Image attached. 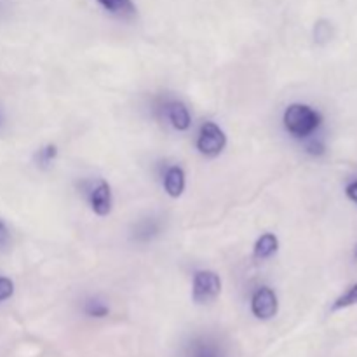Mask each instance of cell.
Listing matches in <instances>:
<instances>
[{"mask_svg": "<svg viewBox=\"0 0 357 357\" xmlns=\"http://www.w3.org/2000/svg\"><path fill=\"white\" fill-rule=\"evenodd\" d=\"M6 236H7V229H6V225L0 222V241H2Z\"/></svg>", "mask_w": 357, "mask_h": 357, "instance_id": "obj_18", "label": "cell"}, {"mask_svg": "<svg viewBox=\"0 0 357 357\" xmlns=\"http://www.w3.org/2000/svg\"><path fill=\"white\" fill-rule=\"evenodd\" d=\"M251 310L258 319H272L278 314V296L271 288L258 289L251 300Z\"/></svg>", "mask_w": 357, "mask_h": 357, "instance_id": "obj_4", "label": "cell"}, {"mask_svg": "<svg viewBox=\"0 0 357 357\" xmlns=\"http://www.w3.org/2000/svg\"><path fill=\"white\" fill-rule=\"evenodd\" d=\"M56 157V146L49 145L47 149L40 150V153H38V159H40V162H49L51 159H54Z\"/></svg>", "mask_w": 357, "mask_h": 357, "instance_id": "obj_15", "label": "cell"}, {"mask_svg": "<svg viewBox=\"0 0 357 357\" xmlns=\"http://www.w3.org/2000/svg\"><path fill=\"white\" fill-rule=\"evenodd\" d=\"M190 357H220V354L213 345L201 342V344L194 345V349H192L190 352Z\"/></svg>", "mask_w": 357, "mask_h": 357, "instance_id": "obj_11", "label": "cell"}, {"mask_svg": "<svg viewBox=\"0 0 357 357\" xmlns=\"http://www.w3.org/2000/svg\"><path fill=\"white\" fill-rule=\"evenodd\" d=\"M356 258H357V250H356Z\"/></svg>", "mask_w": 357, "mask_h": 357, "instance_id": "obj_19", "label": "cell"}, {"mask_svg": "<svg viewBox=\"0 0 357 357\" xmlns=\"http://www.w3.org/2000/svg\"><path fill=\"white\" fill-rule=\"evenodd\" d=\"M91 204H93V209L96 215L105 216L110 213L112 209V192L110 187H108L107 181H100L98 187L93 190V195H91Z\"/></svg>", "mask_w": 357, "mask_h": 357, "instance_id": "obj_5", "label": "cell"}, {"mask_svg": "<svg viewBox=\"0 0 357 357\" xmlns=\"http://www.w3.org/2000/svg\"><path fill=\"white\" fill-rule=\"evenodd\" d=\"M278 237H275L274 234H265V236H261L260 239H258L257 246H255V257L260 258V260L272 257V255L278 251Z\"/></svg>", "mask_w": 357, "mask_h": 357, "instance_id": "obj_8", "label": "cell"}, {"mask_svg": "<svg viewBox=\"0 0 357 357\" xmlns=\"http://www.w3.org/2000/svg\"><path fill=\"white\" fill-rule=\"evenodd\" d=\"M164 187L171 197H180L185 188V174L180 167H171L164 178Z\"/></svg>", "mask_w": 357, "mask_h": 357, "instance_id": "obj_6", "label": "cell"}, {"mask_svg": "<svg viewBox=\"0 0 357 357\" xmlns=\"http://www.w3.org/2000/svg\"><path fill=\"white\" fill-rule=\"evenodd\" d=\"M328 38H331V24L328 21H319L316 26V40L326 42Z\"/></svg>", "mask_w": 357, "mask_h": 357, "instance_id": "obj_12", "label": "cell"}, {"mask_svg": "<svg viewBox=\"0 0 357 357\" xmlns=\"http://www.w3.org/2000/svg\"><path fill=\"white\" fill-rule=\"evenodd\" d=\"M307 150H309L312 155H321V153L324 152V146H323V143L316 142V139H314V142H310L309 145H307Z\"/></svg>", "mask_w": 357, "mask_h": 357, "instance_id": "obj_16", "label": "cell"}, {"mask_svg": "<svg viewBox=\"0 0 357 357\" xmlns=\"http://www.w3.org/2000/svg\"><path fill=\"white\" fill-rule=\"evenodd\" d=\"M347 197L357 204V181H354V183H351L347 187Z\"/></svg>", "mask_w": 357, "mask_h": 357, "instance_id": "obj_17", "label": "cell"}, {"mask_svg": "<svg viewBox=\"0 0 357 357\" xmlns=\"http://www.w3.org/2000/svg\"><path fill=\"white\" fill-rule=\"evenodd\" d=\"M167 114H169V121L173 122V126L178 131L188 129V126H190V115H188L187 107L183 103H178V101L171 103Z\"/></svg>", "mask_w": 357, "mask_h": 357, "instance_id": "obj_7", "label": "cell"}, {"mask_svg": "<svg viewBox=\"0 0 357 357\" xmlns=\"http://www.w3.org/2000/svg\"><path fill=\"white\" fill-rule=\"evenodd\" d=\"M13 293H14L13 281L7 278H0V302H3V300L9 298Z\"/></svg>", "mask_w": 357, "mask_h": 357, "instance_id": "obj_13", "label": "cell"}, {"mask_svg": "<svg viewBox=\"0 0 357 357\" xmlns=\"http://www.w3.org/2000/svg\"><path fill=\"white\" fill-rule=\"evenodd\" d=\"M222 291V281L215 272L202 271L194 278V302L206 305L213 302Z\"/></svg>", "mask_w": 357, "mask_h": 357, "instance_id": "obj_2", "label": "cell"}, {"mask_svg": "<svg viewBox=\"0 0 357 357\" xmlns=\"http://www.w3.org/2000/svg\"><path fill=\"white\" fill-rule=\"evenodd\" d=\"M225 132L213 122H206L201 128V135L197 139V149L199 152L204 153L206 157H216L222 153L225 149Z\"/></svg>", "mask_w": 357, "mask_h": 357, "instance_id": "obj_3", "label": "cell"}, {"mask_svg": "<svg viewBox=\"0 0 357 357\" xmlns=\"http://www.w3.org/2000/svg\"><path fill=\"white\" fill-rule=\"evenodd\" d=\"M86 312L93 317H105L108 314V309L105 305L98 302H91L89 305L86 307Z\"/></svg>", "mask_w": 357, "mask_h": 357, "instance_id": "obj_14", "label": "cell"}, {"mask_svg": "<svg viewBox=\"0 0 357 357\" xmlns=\"http://www.w3.org/2000/svg\"><path fill=\"white\" fill-rule=\"evenodd\" d=\"M101 6L110 13L119 14V16H132L135 14V6L131 0H98Z\"/></svg>", "mask_w": 357, "mask_h": 357, "instance_id": "obj_9", "label": "cell"}, {"mask_svg": "<svg viewBox=\"0 0 357 357\" xmlns=\"http://www.w3.org/2000/svg\"><path fill=\"white\" fill-rule=\"evenodd\" d=\"M286 129L296 138H307L321 126V115L307 105H291L284 114Z\"/></svg>", "mask_w": 357, "mask_h": 357, "instance_id": "obj_1", "label": "cell"}, {"mask_svg": "<svg viewBox=\"0 0 357 357\" xmlns=\"http://www.w3.org/2000/svg\"><path fill=\"white\" fill-rule=\"evenodd\" d=\"M352 305H357V284L352 286L349 291H345L344 295L340 296V298L337 300V302L333 303V307H331V310H342V309H347V307H352Z\"/></svg>", "mask_w": 357, "mask_h": 357, "instance_id": "obj_10", "label": "cell"}]
</instances>
